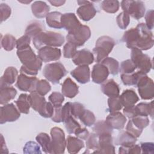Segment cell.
Segmentation results:
<instances>
[{
    "label": "cell",
    "instance_id": "cell-1",
    "mask_svg": "<svg viewBox=\"0 0 154 154\" xmlns=\"http://www.w3.org/2000/svg\"><path fill=\"white\" fill-rule=\"evenodd\" d=\"M122 41L131 49L137 48L141 51H146L153 46V34L144 23H140L135 28L126 31L122 38Z\"/></svg>",
    "mask_w": 154,
    "mask_h": 154
},
{
    "label": "cell",
    "instance_id": "cell-2",
    "mask_svg": "<svg viewBox=\"0 0 154 154\" xmlns=\"http://www.w3.org/2000/svg\"><path fill=\"white\" fill-rule=\"evenodd\" d=\"M17 55L23 64L20 70V73L33 76L37 75L38 70L42 66V61L34 54L30 46L17 50Z\"/></svg>",
    "mask_w": 154,
    "mask_h": 154
},
{
    "label": "cell",
    "instance_id": "cell-3",
    "mask_svg": "<svg viewBox=\"0 0 154 154\" xmlns=\"http://www.w3.org/2000/svg\"><path fill=\"white\" fill-rule=\"evenodd\" d=\"M33 45L36 49L43 47H59L64 42V37L60 33L42 31L32 38Z\"/></svg>",
    "mask_w": 154,
    "mask_h": 154
},
{
    "label": "cell",
    "instance_id": "cell-4",
    "mask_svg": "<svg viewBox=\"0 0 154 154\" xmlns=\"http://www.w3.org/2000/svg\"><path fill=\"white\" fill-rule=\"evenodd\" d=\"M115 45L114 40L109 36L103 35L99 37L96 42L94 48L93 49L96 62L100 63L106 58Z\"/></svg>",
    "mask_w": 154,
    "mask_h": 154
},
{
    "label": "cell",
    "instance_id": "cell-5",
    "mask_svg": "<svg viewBox=\"0 0 154 154\" xmlns=\"http://www.w3.org/2000/svg\"><path fill=\"white\" fill-rule=\"evenodd\" d=\"M66 74L67 70L60 62L46 64L43 70V76L53 84H58Z\"/></svg>",
    "mask_w": 154,
    "mask_h": 154
},
{
    "label": "cell",
    "instance_id": "cell-6",
    "mask_svg": "<svg viewBox=\"0 0 154 154\" xmlns=\"http://www.w3.org/2000/svg\"><path fill=\"white\" fill-rule=\"evenodd\" d=\"M131 61L135 64L136 68L140 69L145 73H148L152 69V61L147 54H144L142 51L137 48L131 49Z\"/></svg>",
    "mask_w": 154,
    "mask_h": 154
},
{
    "label": "cell",
    "instance_id": "cell-7",
    "mask_svg": "<svg viewBox=\"0 0 154 154\" xmlns=\"http://www.w3.org/2000/svg\"><path fill=\"white\" fill-rule=\"evenodd\" d=\"M91 35V31L88 26L81 25L79 27L71 32H69L66 36L68 42L73 43L76 47L84 45Z\"/></svg>",
    "mask_w": 154,
    "mask_h": 154
},
{
    "label": "cell",
    "instance_id": "cell-8",
    "mask_svg": "<svg viewBox=\"0 0 154 154\" xmlns=\"http://www.w3.org/2000/svg\"><path fill=\"white\" fill-rule=\"evenodd\" d=\"M52 153L61 154L64 152L66 146V140L64 131L60 128L54 127L51 130Z\"/></svg>",
    "mask_w": 154,
    "mask_h": 154
},
{
    "label": "cell",
    "instance_id": "cell-9",
    "mask_svg": "<svg viewBox=\"0 0 154 154\" xmlns=\"http://www.w3.org/2000/svg\"><path fill=\"white\" fill-rule=\"evenodd\" d=\"M121 7L124 12L131 15L133 18L138 20L144 15L146 8L143 1H122Z\"/></svg>",
    "mask_w": 154,
    "mask_h": 154
},
{
    "label": "cell",
    "instance_id": "cell-10",
    "mask_svg": "<svg viewBox=\"0 0 154 154\" xmlns=\"http://www.w3.org/2000/svg\"><path fill=\"white\" fill-rule=\"evenodd\" d=\"M136 86L142 99L150 100L154 97V84L153 80L146 74L137 82Z\"/></svg>",
    "mask_w": 154,
    "mask_h": 154
},
{
    "label": "cell",
    "instance_id": "cell-11",
    "mask_svg": "<svg viewBox=\"0 0 154 154\" xmlns=\"http://www.w3.org/2000/svg\"><path fill=\"white\" fill-rule=\"evenodd\" d=\"M20 111L12 103L6 104L1 107L0 123L16 121L20 117Z\"/></svg>",
    "mask_w": 154,
    "mask_h": 154
},
{
    "label": "cell",
    "instance_id": "cell-12",
    "mask_svg": "<svg viewBox=\"0 0 154 154\" xmlns=\"http://www.w3.org/2000/svg\"><path fill=\"white\" fill-rule=\"evenodd\" d=\"M38 79L35 76H28L20 73L17 76L16 86L21 91L32 92L35 90L37 82Z\"/></svg>",
    "mask_w": 154,
    "mask_h": 154
},
{
    "label": "cell",
    "instance_id": "cell-13",
    "mask_svg": "<svg viewBox=\"0 0 154 154\" xmlns=\"http://www.w3.org/2000/svg\"><path fill=\"white\" fill-rule=\"evenodd\" d=\"M81 5L76 10L78 16L84 21H88L93 18L96 14V10L93 4L88 1H78Z\"/></svg>",
    "mask_w": 154,
    "mask_h": 154
},
{
    "label": "cell",
    "instance_id": "cell-14",
    "mask_svg": "<svg viewBox=\"0 0 154 154\" xmlns=\"http://www.w3.org/2000/svg\"><path fill=\"white\" fill-rule=\"evenodd\" d=\"M61 55V50L55 47L45 46L39 49L38 51V58L45 63L57 61L60 59Z\"/></svg>",
    "mask_w": 154,
    "mask_h": 154
},
{
    "label": "cell",
    "instance_id": "cell-15",
    "mask_svg": "<svg viewBox=\"0 0 154 154\" xmlns=\"http://www.w3.org/2000/svg\"><path fill=\"white\" fill-rule=\"evenodd\" d=\"M112 134H103L98 136L99 147L93 151L96 153H115V147L112 145Z\"/></svg>",
    "mask_w": 154,
    "mask_h": 154
},
{
    "label": "cell",
    "instance_id": "cell-16",
    "mask_svg": "<svg viewBox=\"0 0 154 154\" xmlns=\"http://www.w3.org/2000/svg\"><path fill=\"white\" fill-rule=\"evenodd\" d=\"M94 60L93 54L87 49H82L77 51L74 57L72 58V61L75 65L79 66H88L93 63Z\"/></svg>",
    "mask_w": 154,
    "mask_h": 154
},
{
    "label": "cell",
    "instance_id": "cell-17",
    "mask_svg": "<svg viewBox=\"0 0 154 154\" xmlns=\"http://www.w3.org/2000/svg\"><path fill=\"white\" fill-rule=\"evenodd\" d=\"M109 74L107 67L101 63H97L93 66L92 69V80L94 83L102 84L106 81Z\"/></svg>",
    "mask_w": 154,
    "mask_h": 154
},
{
    "label": "cell",
    "instance_id": "cell-18",
    "mask_svg": "<svg viewBox=\"0 0 154 154\" xmlns=\"http://www.w3.org/2000/svg\"><path fill=\"white\" fill-rule=\"evenodd\" d=\"M105 122L112 129H122L126 122V118L121 112L117 111L111 112L107 116Z\"/></svg>",
    "mask_w": 154,
    "mask_h": 154
},
{
    "label": "cell",
    "instance_id": "cell-19",
    "mask_svg": "<svg viewBox=\"0 0 154 154\" xmlns=\"http://www.w3.org/2000/svg\"><path fill=\"white\" fill-rule=\"evenodd\" d=\"M63 28L68 32H71L79 27L81 23L74 13H68L62 14L61 19Z\"/></svg>",
    "mask_w": 154,
    "mask_h": 154
},
{
    "label": "cell",
    "instance_id": "cell-20",
    "mask_svg": "<svg viewBox=\"0 0 154 154\" xmlns=\"http://www.w3.org/2000/svg\"><path fill=\"white\" fill-rule=\"evenodd\" d=\"M70 74L81 84H85L90 81V72L88 66H79L71 71Z\"/></svg>",
    "mask_w": 154,
    "mask_h": 154
},
{
    "label": "cell",
    "instance_id": "cell-21",
    "mask_svg": "<svg viewBox=\"0 0 154 154\" xmlns=\"http://www.w3.org/2000/svg\"><path fill=\"white\" fill-rule=\"evenodd\" d=\"M101 90L109 97H117L120 93L119 86L112 79L103 82L101 85Z\"/></svg>",
    "mask_w": 154,
    "mask_h": 154
},
{
    "label": "cell",
    "instance_id": "cell-22",
    "mask_svg": "<svg viewBox=\"0 0 154 154\" xmlns=\"http://www.w3.org/2000/svg\"><path fill=\"white\" fill-rule=\"evenodd\" d=\"M18 75L17 70L14 67H7L3 75L1 78L0 81V87H4L6 86H10L13 84Z\"/></svg>",
    "mask_w": 154,
    "mask_h": 154
},
{
    "label": "cell",
    "instance_id": "cell-23",
    "mask_svg": "<svg viewBox=\"0 0 154 154\" xmlns=\"http://www.w3.org/2000/svg\"><path fill=\"white\" fill-rule=\"evenodd\" d=\"M119 97L122 106L125 107L134 106L139 100L137 94L132 89L125 90Z\"/></svg>",
    "mask_w": 154,
    "mask_h": 154
},
{
    "label": "cell",
    "instance_id": "cell-24",
    "mask_svg": "<svg viewBox=\"0 0 154 154\" xmlns=\"http://www.w3.org/2000/svg\"><path fill=\"white\" fill-rule=\"evenodd\" d=\"M78 91L79 87L70 78H66L62 84V94L67 97L73 98L76 96Z\"/></svg>",
    "mask_w": 154,
    "mask_h": 154
},
{
    "label": "cell",
    "instance_id": "cell-25",
    "mask_svg": "<svg viewBox=\"0 0 154 154\" xmlns=\"http://www.w3.org/2000/svg\"><path fill=\"white\" fill-rule=\"evenodd\" d=\"M31 106L35 111L40 113L46 103L45 98L39 94L36 91H33L29 94Z\"/></svg>",
    "mask_w": 154,
    "mask_h": 154
},
{
    "label": "cell",
    "instance_id": "cell-26",
    "mask_svg": "<svg viewBox=\"0 0 154 154\" xmlns=\"http://www.w3.org/2000/svg\"><path fill=\"white\" fill-rule=\"evenodd\" d=\"M31 10L33 15L40 19L46 17L49 11V7L43 1H35L31 5Z\"/></svg>",
    "mask_w": 154,
    "mask_h": 154
},
{
    "label": "cell",
    "instance_id": "cell-27",
    "mask_svg": "<svg viewBox=\"0 0 154 154\" xmlns=\"http://www.w3.org/2000/svg\"><path fill=\"white\" fill-rule=\"evenodd\" d=\"M84 147L81 139L69 135L66 140V147L69 153H77Z\"/></svg>",
    "mask_w": 154,
    "mask_h": 154
},
{
    "label": "cell",
    "instance_id": "cell-28",
    "mask_svg": "<svg viewBox=\"0 0 154 154\" xmlns=\"http://www.w3.org/2000/svg\"><path fill=\"white\" fill-rule=\"evenodd\" d=\"M17 94L16 89L10 86H6L1 88L0 90V103L6 104L13 99Z\"/></svg>",
    "mask_w": 154,
    "mask_h": 154
},
{
    "label": "cell",
    "instance_id": "cell-29",
    "mask_svg": "<svg viewBox=\"0 0 154 154\" xmlns=\"http://www.w3.org/2000/svg\"><path fill=\"white\" fill-rule=\"evenodd\" d=\"M15 103L20 112L23 114L29 113L31 107L29 95L24 93L21 94L17 100L15 101Z\"/></svg>",
    "mask_w": 154,
    "mask_h": 154
},
{
    "label": "cell",
    "instance_id": "cell-30",
    "mask_svg": "<svg viewBox=\"0 0 154 154\" xmlns=\"http://www.w3.org/2000/svg\"><path fill=\"white\" fill-rule=\"evenodd\" d=\"M136 114L137 116H150L152 118H153V102L150 103H144L141 102L134 106Z\"/></svg>",
    "mask_w": 154,
    "mask_h": 154
},
{
    "label": "cell",
    "instance_id": "cell-31",
    "mask_svg": "<svg viewBox=\"0 0 154 154\" xmlns=\"http://www.w3.org/2000/svg\"><path fill=\"white\" fill-rule=\"evenodd\" d=\"M136 141L137 138L130 134L127 131H122L119 134L115 143L116 145L129 146L134 144Z\"/></svg>",
    "mask_w": 154,
    "mask_h": 154
},
{
    "label": "cell",
    "instance_id": "cell-32",
    "mask_svg": "<svg viewBox=\"0 0 154 154\" xmlns=\"http://www.w3.org/2000/svg\"><path fill=\"white\" fill-rule=\"evenodd\" d=\"M145 74V73L141 71H138L130 74L122 73L121 79L125 85H136L140 79Z\"/></svg>",
    "mask_w": 154,
    "mask_h": 154
},
{
    "label": "cell",
    "instance_id": "cell-33",
    "mask_svg": "<svg viewBox=\"0 0 154 154\" xmlns=\"http://www.w3.org/2000/svg\"><path fill=\"white\" fill-rule=\"evenodd\" d=\"M62 14L58 11L49 13L46 16V23L48 25L53 28L61 29L63 28L61 19Z\"/></svg>",
    "mask_w": 154,
    "mask_h": 154
},
{
    "label": "cell",
    "instance_id": "cell-34",
    "mask_svg": "<svg viewBox=\"0 0 154 154\" xmlns=\"http://www.w3.org/2000/svg\"><path fill=\"white\" fill-rule=\"evenodd\" d=\"M35 139L38 142V143L42 147V150L45 153H52L51 139L46 133H44V132L40 133L36 136Z\"/></svg>",
    "mask_w": 154,
    "mask_h": 154
},
{
    "label": "cell",
    "instance_id": "cell-35",
    "mask_svg": "<svg viewBox=\"0 0 154 154\" xmlns=\"http://www.w3.org/2000/svg\"><path fill=\"white\" fill-rule=\"evenodd\" d=\"M43 28L44 26L41 22L37 20L32 21L26 27L25 29V35L33 38L38 33L42 32Z\"/></svg>",
    "mask_w": 154,
    "mask_h": 154
},
{
    "label": "cell",
    "instance_id": "cell-36",
    "mask_svg": "<svg viewBox=\"0 0 154 154\" xmlns=\"http://www.w3.org/2000/svg\"><path fill=\"white\" fill-rule=\"evenodd\" d=\"M108 69L109 73L112 75H116L119 72V62L111 57H106L101 62Z\"/></svg>",
    "mask_w": 154,
    "mask_h": 154
},
{
    "label": "cell",
    "instance_id": "cell-37",
    "mask_svg": "<svg viewBox=\"0 0 154 154\" xmlns=\"http://www.w3.org/2000/svg\"><path fill=\"white\" fill-rule=\"evenodd\" d=\"M93 131L94 134L97 136L103 134H112V129L105 122V121H99L97 122L93 128Z\"/></svg>",
    "mask_w": 154,
    "mask_h": 154
},
{
    "label": "cell",
    "instance_id": "cell-38",
    "mask_svg": "<svg viewBox=\"0 0 154 154\" xmlns=\"http://www.w3.org/2000/svg\"><path fill=\"white\" fill-rule=\"evenodd\" d=\"M1 46L7 51H10L16 45V40L14 36L9 34H5L1 38Z\"/></svg>",
    "mask_w": 154,
    "mask_h": 154
},
{
    "label": "cell",
    "instance_id": "cell-39",
    "mask_svg": "<svg viewBox=\"0 0 154 154\" xmlns=\"http://www.w3.org/2000/svg\"><path fill=\"white\" fill-rule=\"evenodd\" d=\"M101 7L102 10L109 13H114L119 8V2L118 1H103L102 2Z\"/></svg>",
    "mask_w": 154,
    "mask_h": 154
},
{
    "label": "cell",
    "instance_id": "cell-40",
    "mask_svg": "<svg viewBox=\"0 0 154 154\" xmlns=\"http://www.w3.org/2000/svg\"><path fill=\"white\" fill-rule=\"evenodd\" d=\"M72 115L69 116L64 122L65 128L69 134H74L75 131L81 127L79 123Z\"/></svg>",
    "mask_w": 154,
    "mask_h": 154
},
{
    "label": "cell",
    "instance_id": "cell-41",
    "mask_svg": "<svg viewBox=\"0 0 154 154\" xmlns=\"http://www.w3.org/2000/svg\"><path fill=\"white\" fill-rule=\"evenodd\" d=\"M79 119L86 126H91L93 125L96 120L94 114L88 109H85Z\"/></svg>",
    "mask_w": 154,
    "mask_h": 154
},
{
    "label": "cell",
    "instance_id": "cell-42",
    "mask_svg": "<svg viewBox=\"0 0 154 154\" xmlns=\"http://www.w3.org/2000/svg\"><path fill=\"white\" fill-rule=\"evenodd\" d=\"M131 120L133 125L140 130H143L149 124V120L146 116H137Z\"/></svg>",
    "mask_w": 154,
    "mask_h": 154
},
{
    "label": "cell",
    "instance_id": "cell-43",
    "mask_svg": "<svg viewBox=\"0 0 154 154\" xmlns=\"http://www.w3.org/2000/svg\"><path fill=\"white\" fill-rule=\"evenodd\" d=\"M51 89V85L49 83L45 80L41 79L38 80L37 82L36 87H35V91L40 95L44 96L46 95Z\"/></svg>",
    "mask_w": 154,
    "mask_h": 154
},
{
    "label": "cell",
    "instance_id": "cell-44",
    "mask_svg": "<svg viewBox=\"0 0 154 154\" xmlns=\"http://www.w3.org/2000/svg\"><path fill=\"white\" fill-rule=\"evenodd\" d=\"M119 96L109 97L108 100V110L110 112L119 111L122 108L123 106L120 100Z\"/></svg>",
    "mask_w": 154,
    "mask_h": 154
},
{
    "label": "cell",
    "instance_id": "cell-45",
    "mask_svg": "<svg viewBox=\"0 0 154 154\" xmlns=\"http://www.w3.org/2000/svg\"><path fill=\"white\" fill-rule=\"evenodd\" d=\"M49 100L54 108L62 106V103L64 100V95L59 92L54 91L49 96Z\"/></svg>",
    "mask_w": 154,
    "mask_h": 154
},
{
    "label": "cell",
    "instance_id": "cell-46",
    "mask_svg": "<svg viewBox=\"0 0 154 154\" xmlns=\"http://www.w3.org/2000/svg\"><path fill=\"white\" fill-rule=\"evenodd\" d=\"M86 146L87 150H97L99 147V138L98 136L94 132L89 134L86 139Z\"/></svg>",
    "mask_w": 154,
    "mask_h": 154
},
{
    "label": "cell",
    "instance_id": "cell-47",
    "mask_svg": "<svg viewBox=\"0 0 154 154\" xmlns=\"http://www.w3.org/2000/svg\"><path fill=\"white\" fill-rule=\"evenodd\" d=\"M136 67L131 60H126L122 62L120 65V69L119 70L122 73L130 74L132 73L135 70Z\"/></svg>",
    "mask_w": 154,
    "mask_h": 154
},
{
    "label": "cell",
    "instance_id": "cell-48",
    "mask_svg": "<svg viewBox=\"0 0 154 154\" xmlns=\"http://www.w3.org/2000/svg\"><path fill=\"white\" fill-rule=\"evenodd\" d=\"M116 21L119 27L122 29H125L126 28L129 23V15L123 11L117 16L116 18Z\"/></svg>",
    "mask_w": 154,
    "mask_h": 154
},
{
    "label": "cell",
    "instance_id": "cell-49",
    "mask_svg": "<svg viewBox=\"0 0 154 154\" xmlns=\"http://www.w3.org/2000/svg\"><path fill=\"white\" fill-rule=\"evenodd\" d=\"M76 51V46L73 43L67 42L63 48V55L66 58H72Z\"/></svg>",
    "mask_w": 154,
    "mask_h": 154
},
{
    "label": "cell",
    "instance_id": "cell-50",
    "mask_svg": "<svg viewBox=\"0 0 154 154\" xmlns=\"http://www.w3.org/2000/svg\"><path fill=\"white\" fill-rule=\"evenodd\" d=\"M23 152L24 153H41L42 152L40 146L34 141L27 142L24 147Z\"/></svg>",
    "mask_w": 154,
    "mask_h": 154
},
{
    "label": "cell",
    "instance_id": "cell-51",
    "mask_svg": "<svg viewBox=\"0 0 154 154\" xmlns=\"http://www.w3.org/2000/svg\"><path fill=\"white\" fill-rule=\"evenodd\" d=\"M85 110L83 105L79 102L71 103V114L75 119H79Z\"/></svg>",
    "mask_w": 154,
    "mask_h": 154
},
{
    "label": "cell",
    "instance_id": "cell-52",
    "mask_svg": "<svg viewBox=\"0 0 154 154\" xmlns=\"http://www.w3.org/2000/svg\"><path fill=\"white\" fill-rule=\"evenodd\" d=\"M141 148L139 145H131L129 146H122L119 148V153L124 154V153H140Z\"/></svg>",
    "mask_w": 154,
    "mask_h": 154
},
{
    "label": "cell",
    "instance_id": "cell-53",
    "mask_svg": "<svg viewBox=\"0 0 154 154\" xmlns=\"http://www.w3.org/2000/svg\"><path fill=\"white\" fill-rule=\"evenodd\" d=\"M30 37L26 35H24L16 40V48L17 50L22 49L29 46Z\"/></svg>",
    "mask_w": 154,
    "mask_h": 154
},
{
    "label": "cell",
    "instance_id": "cell-54",
    "mask_svg": "<svg viewBox=\"0 0 154 154\" xmlns=\"http://www.w3.org/2000/svg\"><path fill=\"white\" fill-rule=\"evenodd\" d=\"M1 9V22H2L4 20H5L8 19L11 14V8L10 7L6 4H1L0 5Z\"/></svg>",
    "mask_w": 154,
    "mask_h": 154
},
{
    "label": "cell",
    "instance_id": "cell-55",
    "mask_svg": "<svg viewBox=\"0 0 154 154\" xmlns=\"http://www.w3.org/2000/svg\"><path fill=\"white\" fill-rule=\"evenodd\" d=\"M126 131L137 138L140 136L143 130H140L137 128L136 127H135L132 123L131 120H129L126 126Z\"/></svg>",
    "mask_w": 154,
    "mask_h": 154
},
{
    "label": "cell",
    "instance_id": "cell-56",
    "mask_svg": "<svg viewBox=\"0 0 154 154\" xmlns=\"http://www.w3.org/2000/svg\"><path fill=\"white\" fill-rule=\"evenodd\" d=\"M140 148L143 153L153 154L154 153V145L153 143H141L140 144Z\"/></svg>",
    "mask_w": 154,
    "mask_h": 154
},
{
    "label": "cell",
    "instance_id": "cell-57",
    "mask_svg": "<svg viewBox=\"0 0 154 154\" xmlns=\"http://www.w3.org/2000/svg\"><path fill=\"white\" fill-rule=\"evenodd\" d=\"M145 19H146V25L148 28L149 29L151 30L153 28V10H149L146 16H145Z\"/></svg>",
    "mask_w": 154,
    "mask_h": 154
},
{
    "label": "cell",
    "instance_id": "cell-58",
    "mask_svg": "<svg viewBox=\"0 0 154 154\" xmlns=\"http://www.w3.org/2000/svg\"><path fill=\"white\" fill-rule=\"evenodd\" d=\"M75 135L81 139V140H86L88 135H89V132L86 128H82L81 127L78 128L74 132Z\"/></svg>",
    "mask_w": 154,
    "mask_h": 154
},
{
    "label": "cell",
    "instance_id": "cell-59",
    "mask_svg": "<svg viewBox=\"0 0 154 154\" xmlns=\"http://www.w3.org/2000/svg\"><path fill=\"white\" fill-rule=\"evenodd\" d=\"M61 106L55 108L53 116L51 117L52 121L56 123H60L62 122L61 120Z\"/></svg>",
    "mask_w": 154,
    "mask_h": 154
},
{
    "label": "cell",
    "instance_id": "cell-60",
    "mask_svg": "<svg viewBox=\"0 0 154 154\" xmlns=\"http://www.w3.org/2000/svg\"><path fill=\"white\" fill-rule=\"evenodd\" d=\"M134 106L125 107V108L123 109V113L125 116H126L129 119H132L133 117L137 116Z\"/></svg>",
    "mask_w": 154,
    "mask_h": 154
},
{
    "label": "cell",
    "instance_id": "cell-61",
    "mask_svg": "<svg viewBox=\"0 0 154 154\" xmlns=\"http://www.w3.org/2000/svg\"><path fill=\"white\" fill-rule=\"evenodd\" d=\"M49 2L55 7L61 6L66 2L65 1H49Z\"/></svg>",
    "mask_w": 154,
    "mask_h": 154
}]
</instances>
